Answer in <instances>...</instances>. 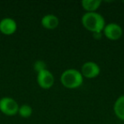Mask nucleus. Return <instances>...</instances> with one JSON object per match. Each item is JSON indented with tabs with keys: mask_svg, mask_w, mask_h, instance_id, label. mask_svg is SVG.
<instances>
[{
	"mask_svg": "<svg viewBox=\"0 0 124 124\" xmlns=\"http://www.w3.org/2000/svg\"><path fill=\"white\" fill-rule=\"evenodd\" d=\"M82 24L93 33H101L105 26V18L97 12H86L82 17Z\"/></svg>",
	"mask_w": 124,
	"mask_h": 124,
	"instance_id": "obj_1",
	"label": "nucleus"
},
{
	"mask_svg": "<svg viewBox=\"0 0 124 124\" xmlns=\"http://www.w3.org/2000/svg\"><path fill=\"white\" fill-rule=\"evenodd\" d=\"M62 85L67 88H77L83 84V77L76 69H67L60 76Z\"/></svg>",
	"mask_w": 124,
	"mask_h": 124,
	"instance_id": "obj_2",
	"label": "nucleus"
},
{
	"mask_svg": "<svg viewBox=\"0 0 124 124\" xmlns=\"http://www.w3.org/2000/svg\"><path fill=\"white\" fill-rule=\"evenodd\" d=\"M0 110L7 116H14L18 113L19 105L14 99L4 97L0 100Z\"/></svg>",
	"mask_w": 124,
	"mask_h": 124,
	"instance_id": "obj_3",
	"label": "nucleus"
},
{
	"mask_svg": "<svg viewBox=\"0 0 124 124\" xmlns=\"http://www.w3.org/2000/svg\"><path fill=\"white\" fill-rule=\"evenodd\" d=\"M83 77L87 78H93L99 76L100 73V68L97 63L93 61H87L82 66L81 71Z\"/></svg>",
	"mask_w": 124,
	"mask_h": 124,
	"instance_id": "obj_4",
	"label": "nucleus"
},
{
	"mask_svg": "<svg viewBox=\"0 0 124 124\" xmlns=\"http://www.w3.org/2000/svg\"><path fill=\"white\" fill-rule=\"evenodd\" d=\"M37 81L41 88L48 89L53 86L54 83V78L53 74L48 70L46 69L38 73Z\"/></svg>",
	"mask_w": 124,
	"mask_h": 124,
	"instance_id": "obj_5",
	"label": "nucleus"
},
{
	"mask_svg": "<svg viewBox=\"0 0 124 124\" xmlns=\"http://www.w3.org/2000/svg\"><path fill=\"white\" fill-rule=\"evenodd\" d=\"M103 31L105 36L108 39L113 40V41L119 39L122 35V27L120 25L116 23H110L108 25H105Z\"/></svg>",
	"mask_w": 124,
	"mask_h": 124,
	"instance_id": "obj_6",
	"label": "nucleus"
},
{
	"mask_svg": "<svg viewBox=\"0 0 124 124\" xmlns=\"http://www.w3.org/2000/svg\"><path fill=\"white\" fill-rule=\"evenodd\" d=\"M17 29V24L12 18L6 17L0 21V31L5 35H11Z\"/></svg>",
	"mask_w": 124,
	"mask_h": 124,
	"instance_id": "obj_7",
	"label": "nucleus"
},
{
	"mask_svg": "<svg viewBox=\"0 0 124 124\" xmlns=\"http://www.w3.org/2000/svg\"><path fill=\"white\" fill-rule=\"evenodd\" d=\"M41 24L46 29H55L59 26V18L54 15L48 14L42 18Z\"/></svg>",
	"mask_w": 124,
	"mask_h": 124,
	"instance_id": "obj_8",
	"label": "nucleus"
},
{
	"mask_svg": "<svg viewBox=\"0 0 124 124\" xmlns=\"http://www.w3.org/2000/svg\"><path fill=\"white\" fill-rule=\"evenodd\" d=\"M114 112L119 119L124 121V95L118 97L114 104Z\"/></svg>",
	"mask_w": 124,
	"mask_h": 124,
	"instance_id": "obj_9",
	"label": "nucleus"
},
{
	"mask_svg": "<svg viewBox=\"0 0 124 124\" xmlns=\"http://www.w3.org/2000/svg\"><path fill=\"white\" fill-rule=\"evenodd\" d=\"M101 0H83L82 6L87 12H95L101 4Z\"/></svg>",
	"mask_w": 124,
	"mask_h": 124,
	"instance_id": "obj_10",
	"label": "nucleus"
},
{
	"mask_svg": "<svg viewBox=\"0 0 124 124\" xmlns=\"http://www.w3.org/2000/svg\"><path fill=\"white\" fill-rule=\"evenodd\" d=\"M18 113L20 114L21 117L27 118V117L31 116V114H32V108L28 105H22L21 106L19 107Z\"/></svg>",
	"mask_w": 124,
	"mask_h": 124,
	"instance_id": "obj_11",
	"label": "nucleus"
},
{
	"mask_svg": "<svg viewBox=\"0 0 124 124\" xmlns=\"http://www.w3.org/2000/svg\"><path fill=\"white\" fill-rule=\"evenodd\" d=\"M34 70L36 71H38V73L43 71V70H46V64H45V62L43 61V60H37L34 63Z\"/></svg>",
	"mask_w": 124,
	"mask_h": 124,
	"instance_id": "obj_12",
	"label": "nucleus"
}]
</instances>
